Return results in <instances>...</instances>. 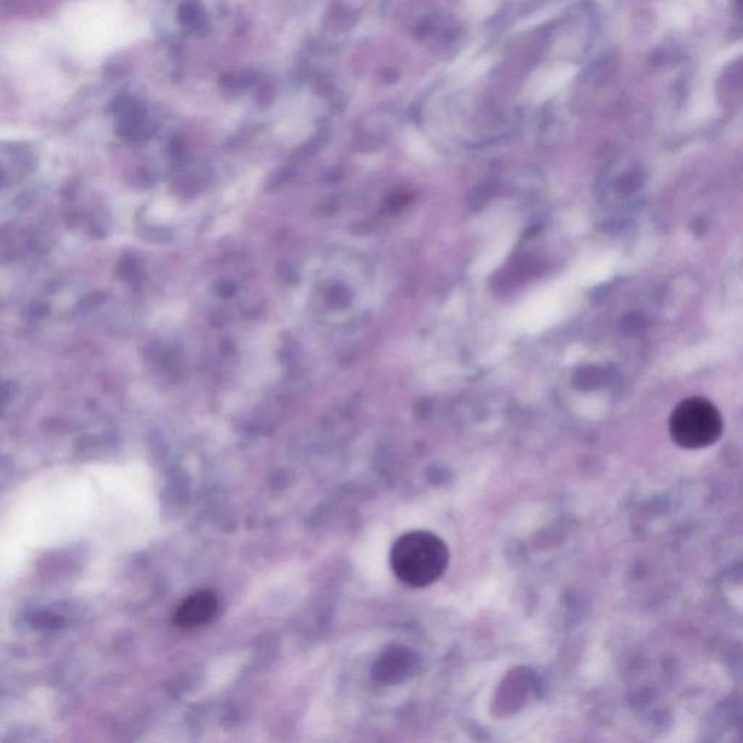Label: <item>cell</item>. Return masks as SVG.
Masks as SVG:
<instances>
[{
    "label": "cell",
    "instance_id": "obj_3",
    "mask_svg": "<svg viewBox=\"0 0 743 743\" xmlns=\"http://www.w3.org/2000/svg\"><path fill=\"white\" fill-rule=\"evenodd\" d=\"M417 665V656L411 649L391 646L376 659L372 677L376 683L385 685L402 683L416 672Z\"/></svg>",
    "mask_w": 743,
    "mask_h": 743
},
{
    "label": "cell",
    "instance_id": "obj_4",
    "mask_svg": "<svg viewBox=\"0 0 743 743\" xmlns=\"http://www.w3.org/2000/svg\"><path fill=\"white\" fill-rule=\"evenodd\" d=\"M574 76V67L569 64H550L537 70L527 83V98L539 104L558 95Z\"/></svg>",
    "mask_w": 743,
    "mask_h": 743
},
{
    "label": "cell",
    "instance_id": "obj_2",
    "mask_svg": "<svg viewBox=\"0 0 743 743\" xmlns=\"http://www.w3.org/2000/svg\"><path fill=\"white\" fill-rule=\"evenodd\" d=\"M723 418L712 401L691 397L681 401L669 418L672 440L684 449L712 446L722 436Z\"/></svg>",
    "mask_w": 743,
    "mask_h": 743
},
{
    "label": "cell",
    "instance_id": "obj_6",
    "mask_svg": "<svg viewBox=\"0 0 743 743\" xmlns=\"http://www.w3.org/2000/svg\"><path fill=\"white\" fill-rule=\"evenodd\" d=\"M497 6L498 0H465L463 12L472 21H479V19H485L487 16L494 14Z\"/></svg>",
    "mask_w": 743,
    "mask_h": 743
},
{
    "label": "cell",
    "instance_id": "obj_5",
    "mask_svg": "<svg viewBox=\"0 0 743 743\" xmlns=\"http://www.w3.org/2000/svg\"><path fill=\"white\" fill-rule=\"evenodd\" d=\"M218 613V600L209 591H198L180 604L175 623L183 629L207 625Z\"/></svg>",
    "mask_w": 743,
    "mask_h": 743
},
{
    "label": "cell",
    "instance_id": "obj_1",
    "mask_svg": "<svg viewBox=\"0 0 743 743\" xmlns=\"http://www.w3.org/2000/svg\"><path fill=\"white\" fill-rule=\"evenodd\" d=\"M398 580L414 588L429 587L445 574L449 548L442 537L426 530L404 533L389 555Z\"/></svg>",
    "mask_w": 743,
    "mask_h": 743
}]
</instances>
